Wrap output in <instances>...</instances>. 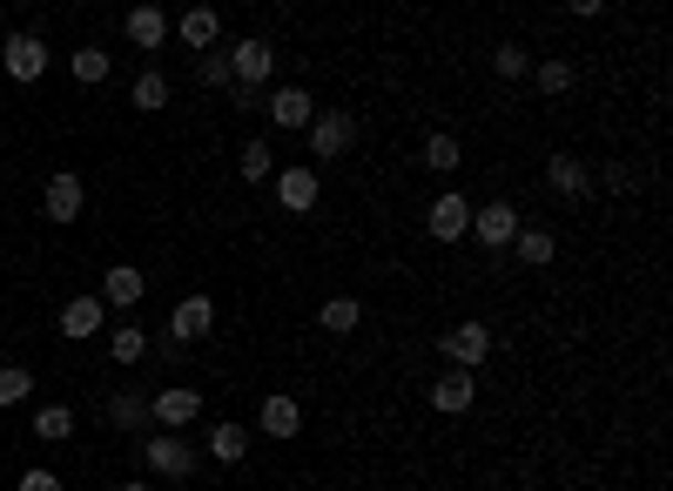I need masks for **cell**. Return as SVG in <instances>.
Returning <instances> with one entry per match:
<instances>
[{
	"mask_svg": "<svg viewBox=\"0 0 673 491\" xmlns=\"http://www.w3.org/2000/svg\"><path fill=\"white\" fill-rule=\"evenodd\" d=\"M81 209H89V189H81V176H48V189H41V216L48 222H74Z\"/></svg>",
	"mask_w": 673,
	"mask_h": 491,
	"instance_id": "14",
	"label": "cell"
},
{
	"mask_svg": "<svg viewBox=\"0 0 673 491\" xmlns=\"http://www.w3.org/2000/svg\"><path fill=\"white\" fill-rule=\"evenodd\" d=\"M229 74H236V88H263V81L277 74V41L270 34H242L229 48Z\"/></svg>",
	"mask_w": 673,
	"mask_h": 491,
	"instance_id": "5",
	"label": "cell"
},
{
	"mask_svg": "<svg viewBox=\"0 0 673 491\" xmlns=\"http://www.w3.org/2000/svg\"><path fill=\"white\" fill-rule=\"evenodd\" d=\"M74 81H81V88H95V81H108V48H74Z\"/></svg>",
	"mask_w": 673,
	"mask_h": 491,
	"instance_id": "31",
	"label": "cell"
},
{
	"mask_svg": "<svg viewBox=\"0 0 673 491\" xmlns=\"http://www.w3.org/2000/svg\"><path fill=\"white\" fill-rule=\"evenodd\" d=\"M108 491H148V484H108Z\"/></svg>",
	"mask_w": 673,
	"mask_h": 491,
	"instance_id": "36",
	"label": "cell"
},
{
	"mask_svg": "<svg viewBox=\"0 0 673 491\" xmlns=\"http://www.w3.org/2000/svg\"><path fill=\"white\" fill-rule=\"evenodd\" d=\"M249 458V425H209V464H242Z\"/></svg>",
	"mask_w": 673,
	"mask_h": 491,
	"instance_id": "24",
	"label": "cell"
},
{
	"mask_svg": "<svg viewBox=\"0 0 673 491\" xmlns=\"http://www.w3.org/2000/svg\"><path fill=\"white\" fill-rule=\"evenodd\" d=\"M102 323H108V303H102V296H68V303H61V337H68V344L102 337Z\"/></svg>",
	"mask_w": 673,
	"mask_h": 491,
	"instance_id": "10",
	"label": "cell"
},
{
	"mask_svg": "<svg viewBox=\"0 0 673 491\" xmlns=\"http://www.w3.org/2000/svg\"><path fill=\"white\" fill-rule=\"evenodd\" d=\"M546 189H552L559 202H586V196H593V169H586L579 155H552V161H546Z\"/></svg>",
	"mask_w": 673,
	"mask_h": 491,
	"instance_id": "13",
	"label": "cell"
},
{
	"mask_svg": "<svg viewBox=\"0 0 673 491\" xmlns=\"http://www.w3.org/2000/svg\"><path fill=\"white\" fill-rule=\"evenodd\" d=\"M270 182H277V202H283L290 216H310V209H317V196H323V182H317L310 161H297V169H277Z\"/></svg>",
	"mask_w": 673,
	"mask_h": 491,
	"instance_id": "9",
	"label": "cell"
},
{
	"mask_svg": "<svg viewBox=\"0 0 673 491\" xmlns=\"http://www.w3.org/2000/svg\"><path fill=\"white\" fill-rule=\"evenodd\" d=\"M168 95H176V81H168V74L155 67V61H148L142 74H135V88H128V102H135L142 115H155V108H168Z\"/></svg>",
	"mask_w": 673,
	"mask_h": 491,
	"instance_id": "21",
	"label": "cell"
},
{
	"mask_svg": "<svg viewBox=\"0 0 673 491\" xmlns=\"http://www.w3.org/2000/svg\"><path fill=\"white\" fill-rule=\"evenodd\" d=\"M257 431H263V438H277V445H283V438H297V431H303V404H297L290 390H270V397L257 404Z\"/></svg>",
	"mask_w": 673,
	"mask_h": 491,
	"instance_id": "11",
	"label": "cell"
},
{
	"mask_svg": "<svg viewBox=\"0 0 673 491\" xmlns=\"http://www.w3.org/2000/svg\"><path fill=\"white\" fill-rule=\"evenodd\" d=\"M317 323H323L330 337H351L358 323H364V303H358V296H323V303H317Z\"/></svg>",
	"mask_w": 673,
	"mask_h": 491,
	"instance_id": "22",
	"label": "cell"
},
{
	"mask_svg": "<svg viewBox=\"0 0 673 491\" xmlns=\"http://www.w3.org/2000/svg\"><path fill=\"white\" fill-rule=\"evenodd\" d=\"M478 404V377L472 370H445L438 384H432V411H445V418H465Z\"/></svg>",
	"mask_w": 673,
	"mask_h": 491,
	"instance_id": "15",
	"label": "cell"
},
{
	"mask_svg": "<svg viewBox=\"0 0 673 491\" xmlns=\"http://www.w3.org/2000/svg\"><path fill=\"white\" fill-rule=\"evenodd\" d=\"M196 74L209 81V88H236V74H229V48H209V54H196Z\"/></svg>",
	"mask_w": 673,
	"mask_h": 491,
	"instance_id": "32",
	"label": "cell"
},
{
	"mask_svg": "<svg viewBox=\"0 0 673 491\" xmlns=\"http://www.w3.org/2000/svg\"><path fill=\"white\" fill-rule=\"evenodd\" d=\"M425 229H432V242H465V229H472V202L465 196H432V209H425Z\"/></svg>",
	"mask_w": 673,
	"mask_h": 491,
	"instance_id": "12",
	"label": "cell"
},
{
	"mask_svg": "<svg viewBox=\"0 0 673 491\" xmlns=\"http://www.w3.org/2000/svg\"><path fill=\"white\" fill-rule=\"evenodd\" d=\"M122 34H128L142 54H155V48L168 41V14L155 8V0H148V8H128V14H122Z\"/></svg>",
	"mask_w": 673,
	"mask_h": 491,
	"instance_id": "17",
	"label": "cell"
},
{
	"mask_svg": "<svg viewBox=\"0 0 673 491\" xmlns=\"http://www.w3.org/2000/svg\"><path fill=\"white\" fill-rule=\"evenodd\" d=\"M142 296H148V276H142L135 263H115V270L102 276V303H108V310H135Z\"/></svg>",
	"mask_w": 673,
	"mask_h": 491,
	"instance_id": "18",
	"label": "cell"
},
{
	"mask_svg": "<svg viewBox=\"0 0 673 491\" xmlns=\"http://www.w3.org/2000/svg\"><path fill=\"white\" fill-rule=\"evenodd\" d=\"M358 148V115L351 108H317V122H310V155L317 161H344Z\"/></svg>",
	"mask_w": 673,
	"mask_h": 491,
	"instance_id": "1",
	"label": "cell"
},
{
	"mask_svg": "<svg viewBox=\"0 0 673 491\" xmlns=\"http://www.w3.org/2000/svg\"><path fill=\"white\" fill-rule=\"evenodd\" d=\"M0 67H8V81L34 88V81L48 74V41H41V34H8V48H0Z\"/></svg>",
	"mask_w": 673,
	"mask_h": 491,
	"instance_id": "8",
	"label": "cell"
},
{
	"mask_svg": "<svg viewBox=\"0 0 673 491\" xmlns=\"http://www.w3.org/2000/svg\"><path fill=\"white\" fill-rule=\"evenodd\" d=\"M196 418H203V390H189V384H168V390L148 397V425H155V431H176V438H183Z\"/></svg>",
	"mask_w": 673,
	"mask_h": 491,
	"instance_id": "4",
	"label": "cell"
},
{
	"mask_svg": "<svg viewBox=\"0 0 673 491\" xmlns=\"http://www.w3.org/2000/svg\"><path fill=\"white\" fill-rule=\"evenodd\" d=\"M34 438L41 445H68L74 438V411H68V404H41V411H34Z\"/></svg>",
	"mask_w": 673,
	"mask_h": 491,
	"instance_id": "25",
	"label": "cell"
},
{
	"mask_svg": "<svg viewBox=\"0 0 673 491\" xmlns=\"http://www.w3.org/2000/svg\"><path fill=\"white\" fill-rule=\"evenodd\" d=\"M168 41H189L196 54H209V48L222 41V14H216V8H189L183 21H168Z\"/></svg>",
	"mask_w": 673,
	"mask_h": 491,
	"instance_id": "16",
	"label": "cell"
},
{
	"mask_svg": "<svg viewBox=\"0 0 673 491\" xmlns=\"http://www.w3.org/2000/svg\"><path fill=\"white\" fill-rule=\"evenodd\" d=\"M209 331H216V303H209L203 290H196V296H183L176 310H168V344H176V351H183V344H203Z\"/></svg>",
	"mask_w": 673,
	"mask_h": 491,
	"instance_id": "7",
	"label": "cell"
},
{
	"mask_svg": "<svg viewBox=\"0 0 673 491\" xmlns=\"http://www.w3.org/2000/svg\"><path fill=\"white\" fill-rule=\"evenodd\" d=\"M28 390H34L28 364H0V404H28Z\"/></svg>",
	"mask_w": 673,
	"mask_h": 491,
	"instance_id": "33",
	"label": "cell"
},
{
	"mask_svg": "<svg viewBox=\"0 0 673 491\" xmlns=\"http://www.w3.org/2000/svg\"><path fill=\"white\" fill-rule=\"evenodd\" d=\"M593 189H613V196H633V169H627V161H607V169L593 176Z\"/></svg>",
	"mask_w": 673,
	"mask_h": 491,
	"instance_id": "34",
	"label": "cell"
},
{
	"mask_svg": "<svg viewBox=\"0 0 673 491\" xmlns=\"http://www.w3.org/2000/svg\"><path fill=\"white\" fill-rule=\"evenodd\" d=\"M512 257H519L526 270H546V263L559 257V236H552V229H539V222H519V236H512Z\"/></svg>",
	"mask_w": 673,
	"mask_h": 491,
	"instance_id": "19",
	"label": "cell"
},
{
	"mask_svg": "<svg viewBox=\"0 0 673 491\" xmlns=\"http://www.w3.org/2000/svg\"><path fill=\"white\" fill-rule=\"evenodd\" d=\"M270 122H277V128H310V122H317L310 88H277V95H270Z\"/></svg>",
	"mask_w": 673,
	"mask_h": 491,
	"instance_id": "20",
	"label": "cell"
},
{
	"mask_svg": "<svg viewBox=\"0 0 673 491\" xmlns=\"http://www.w3.org/2000/svg\"><path fill=\"white\" fill-rule=\"evenodd\" d=\"M438 357H445L452 370H472V377H478V364L491 357V323H478V316H472V323H452V331L438 337Z\"/></svg>",
	"mask_w": 673,
	"mask_h": 491,
	"instance_id": "3",
	"label": "cell"
},
{
	"mask_svg": "<svg viewBox=\"0 0 673 491\" xmlns=\"http://www.w3.org/2000/svg\"><path fill=\"white\" fill-rule=\"evenodd\" d=\"M236 169H242V182H270V176H277V155H270V142H242Z\"/></svg>",
	"mask_w": 673,
	"mask_h": 491,
	"instance_id": "28",
	"label": "cell"
},
{
	"mask_svg": "<svg viewBox=\"0 0 673 491\" xmlns=\"http://www.w3.org/2000/svg\"><path fill=\"white\" fill-rule=\"evenodd\" d=\"M148 445H142V464L155 471V478H189L196 464H203V451L189 445V438H176V431H142Z\"/></svg>",
	"mask_w": 673,
	"mask_h": 491,
	"instance_id": "2",
	"label": "cell"
},
{
	"mask_svg": "<svg viewBox=\"0 0 673 491\" xmlns=\"http://www.w3.org/2000/svg\"><path fill=\"white\" fill-rule=\"evenodd\" d=\"M458 161H465V142L458 135H425V169L432 176H452Z\"/></svg>",
	"mask_w": 673,
	"mask_h": 491,
	"instance_id": "27",
	"label": "cell"
},
{
	"mask_svg": "<svg viewBox=\"0 0 673 491\" xmlns=\"http://www.w3.org/2000/svg\"><path fill=\"white\" fill-rule=\"evenodd\" d=\"M491 74H498V81H526V74H532L526 48H519V41H498V48H491Z\"/></svg>",
	"mask_w": 673,
	"mask_h": 491,
	"instance_id": "30",
	"label": "cell"
},
{
	"mask_svg": "<svg viewBox=\"0 0 673 491\" xmlns=\"http://www.w3.org/2000/svg\"><path fill=\"white\" fill-rule=\"evenodd\" d=\"M465 236H472V242H485V250H512V236H519V202H505V196L478 202Z\"/></svg>",
	"mask_w": 673,
	"mask_h": 491,
	"instance_id": "6",
	"label": "cell"
},
{
	"mask_svg": "<svg viewBox=\"0 0 673 491\" xmlns=\"http://www.w3.org/2000/svg\"><path fill=\"white\" fill-rule=\"evenodd\" d=\"M14 491H61V478H54V471H41V464H34V471H21V484H14Z\"/></svg>",
	"mask_w": 673,
	"mask_h": 491,
	"instance_id": "35",
	"label": "cell"
},
{
	"mask_svg": "<svg viewBox=\"0 0 673 491\" xmlns=\"http://www.w3.org/2000/svg\"><path fill=\"white\" fill-rule=\"evenodd\" d=\"M108 357L115 364H142L148 357V331H142V323H122V331L108 337Z\"/></svg>",
	"mask_w": 673,
	"mask_h": 491,
	"instance_id": "29",
	"label": "cell"
},
{
	"mask_svg": "<svg viewBox=\"0 0 673 491\" xmlns=\"http://www.w3.org/2000/svg\"><path fill=\"white\" fill-rule=\"evenodd\" d=\"M108 425L115 431H148V390H115L108 397Z\"/></svg>",
	"mask_w": 673,
	"mask_h": 491,
	"instance_id": "23",
	"label": "cell"
},
{
	"mask_svg": "<svg viewBox=\"0 0 673 491\" xmlns=\"http://www.w3.org/2000/svg\"><path fill=\"white\" fill-rule=\"evenodd\" d=\"M526 81H532V88H539L546 102H559V95H572V61H539Z\"/></svg>",
	"mask_w": 673,
	"mask_h": 491,
	"instance_id": "26",
	"label": "cell"
}]
</instances>
